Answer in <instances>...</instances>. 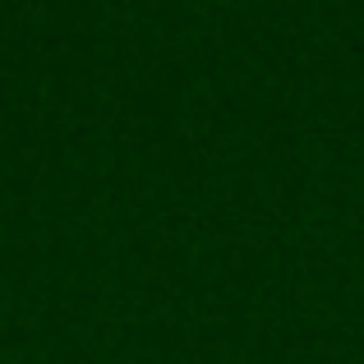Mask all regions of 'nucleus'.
I'll list each match as a JSON object with an SVG mask.
<instances>
[]
</instances>
